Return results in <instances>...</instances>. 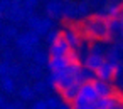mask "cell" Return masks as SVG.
Here are the masks:
<instances>
[{
    "label": "cell",
    "mask_w": 123,
    "mask_h": 109,
    "mask_svg": "<svg viewBox=\"0 0 123 109\" xmlns=\"http://www.w3.org/2000/svg\"><path fill=\"white\" fill-rule=\"evenodd\" d=\"M84 35L88 39H103V40H110V27H108V19L99 15V17H93L88 19L84 22Z\"/></svg>",
    "instance_id": "6da1fadb"
},
{
    "label": "cell",
    "mask_w": 123,
    "mask_h": 109,
    "mask_svg": "<svg viewBox=\"0 0 123 109\" xmlns=\"http://www.w3.org/2000/svg\"><path fill=\"white\" fill-rule=\"evenodd\" d=\"M99 96L93 86V81H88V82H83L81 87H79V92H78V97L74 101H83V102H93V101H98Z\"/></svg>",
    "instance_id": "7a4b0ae2"
},
{
    "label": "cell",
    "mask_w": 123,
    "mask_h": 109,
    "mask_svg": "<svg viewBox=\"0 0 123 109\" xmlns=\"http://www.w3.org/2000/svg\"><path fill=\"white\" fill-rule=\"evenodd\" d=\"M116 64L118 62H111L108 59H105V62L96 69L94 76L96 79H101V81H111L113 77H116Z\"/></svg>",
    "instance_id": "3957f363"
},
{
    "label": "cell",
    "mask_w": 123,
    "mask_h": 109,
    "mask_svg": "<svg viewBox=\"0 0 123 109\" xmlns=\"http://www.w3.org/2000/svg\"><path fill=\"white\" fill-rule=\"evenodd\" d=\"M71 50H73V49L69 47V44L66 42V39H64L62 34H61V37H59L56 42L51 44L49 54H51V57H59V55H66V54H69Z\"/></svg>",
    "instance_id": "277c9868"
},
{
    "label": "cell",
    "mask_w": 123,
    "mask_h": 109,
    "mask_svg": "<svg viewBox=\"0 0 123 109\" xmlns=\"http://www.w3.org/2000/svg\"><path fill=\"white\" fill-rule=\"evenodd\" d=\"M93 86H94V89H96V92H98L99 97H108V96L115 94V91H113V87L110 86L108 81H101V79L94 77L93 79Z\"/></svg>",
    "instance_id": "5b68a950"
},
{
    "label": "cell",
    "mask_w": 123,
    "mask_h": 109,
    "mask_svg": "<svg viewBox=\"0 0 123 109\" xmlns=\"http://www.w3.org/2000/svg\"><path fill=\"white\" fill-rule=\"evenodd\" d=\"M103 62H105L103 54L89 52V54H88V57L84 59V67H86V69H89V71H93V72H96V69H98Z\"/></svg>",
    "instance_id": "8992f818"
},
{
    "label": "cell",
    "mask_w": 123,
    "mask_h": 109,
    "mask_svg": "<svg viewBox=\"0 0 123 109\" xmlns=\"http://www.w3.org/2000/svg\"><path fill=\"white\" fill-rule=\"evenodd\" d=\"M62 37L66 39V42L69 44V47H71L73 50H76V49L81 45V37H79V34H78L74 29L64 30V32H62Z\"/></svg>",
    "instance_id": "52a82bcc"
},
{
    "label": "cell",
    "mask_w": 123,
    "mask_h": 109,
    "mask_svg": "<svg viewBox=\"0 0 123 109\" xmlns=\"http://www.w3.org/2000/svg\"><path fill=\"white\" fill-rule=\"evenodd\" d=\"M79 87H81V84H73V86H69V87H66V89H62V91H59L61 92V96H62V99L66 101V102H74V99L78 97V92H79Z\"/></svg>",
    "instance_id": "ba28073f"
},
{
    "label": "cell",
    "mask_w": 123,
    "mask_h": 109,
    "mask_svg": "<svg viewBox=\"0 0 123 109\" xmlns=\"http://www.w3.org/2000/svg\"><path fill=\"white\" fill-rule=\"evenodd\" d=\"M121 12H123V5L113 2V4H110V5H106L103 9V17H106V19H116V17H120Z\"/></svg>",
    "instance_id": "9c48e42d"
},
{
    "label": "cell",
    "mask_w": 123,
    "mask_h": 109,
    "mask_svg": "<svg viewBox=\"0 0 123 109\" xmlns=\"http://www.w3.org/2000/svg\"><path fill=\"white\" fill-rule=\"evenodd\" d=\"M46 12L51 19H56V17H62V4L59 2H49L46 5Z\"/></svg>",
    "instance_id": "30bf717a"
},
{
    "label": "cell",
    "mask_w": 123,
    "mask_h": 109,
    "mask_svg": "<svg viewBox=\"0 0 123 109\" xmlns=\"http://www.w3.org/2000/svg\"><path fill=\"white\" fill-rule=\"evenodd\" d=\"M0 86H2L4 92H7V94L15 92V82H14V77H10V76H2L0 77Z\"/></svg>",
    "instance_id": "8fae6325"
},
{
    "label": "cell",
    "mask_w": 123,
    "mask_h": 109,
    "mask_svg": "<svg viewBox=\"0 0 123 109\" xmlns=\"http://www.w3.org/2000/svg\"><path fill=\"white\" fill-rule=\"evenodd\" d=\"M62 17L64 19H76L78 17V5L76 4H66V5H62Z\"/></svg>",
    "instance_id": "7c38bea8"
},
{
    "label": "cell",
    "mask_w": 123,
    "mask_h": 109,
    "mask_svg": "<svg viewBox=\"0 0 123 109\" xmlns=\"http://www.w3.org/2000/svg\"><path fill=\"white\" fill-rule=\"evenodd\" d=\"M19 96H20L22 101H32L34 96H36V91H34V87H31V86H22L20 91H19Z\"/></svg>",
    "instance_id": "4fadbf2b"
},
{
    "label": "cell",
    "mask_w": 123,
    "mask_h": 109,
    "mask_svg": "<svg viewBox=\"0 0 123 109\" xmlns=\"http://www.w3.org/2000/svg\"><path fill=\"white\" fill-rule=\"evenodd\" d=\"M51 25H52V22H51V19H41V24L34 29L39 35H46L49 30H51Z\"/></svg>",
    "instance_id": "5bb4252c"
},
{
    "label": "cell",
    "mask_w": 123,
    "mask_h": 109,
    "mask_svg": "<svg viewBox=\"0 0 123 109\" xmlns=\"http://www.w3.org/2000/svg\"><path fill=\"white\" fill-rule=\"evenodd\" d=\"M71 109H98V101L93 102H83V101H74Z\"/></svg>",
    "instance_id": "9a60e30c"
},
{
    "label": "cell",
    "mask_w": 123,
    "mask_h": 109,
    "mask_svg": "<svg viewBox=\"0 0 123 109\" xmlns=\"http://www.w3.org/2000/svg\"><path fill=\"white\" fill-rule=\"evenodd\" d=\"M32 59H34V62H36L37 65H47V62H49L47 54L42 52V50H36L34 55H32Z\"/></svg>",
    "instance_id": "2e32d148"
},
{
    "label": "cell",
    "mask_w": 123,
    "mask_h": 109,
    "mask_svg": "<svg viewBox=\"0 0 123 109\" xmlns=\"http://www.w3.org/2000/svg\"><path fill=\"white\" fill-rule=\"evenodd\" d=\"M108 27H110V32L113 34V32H118L120 34V30H121V20H120V17H116V19H108Z\"/></svg>",
    "instance_id": "e0dca14e"
},
{
    "label": "cell",
    "mask_w": 123,
    "mask_h": 109,
    "mask_svg": "<svg viewBox=\"0 0 123 109\" xmlns=\"http://www.w3.org/2000/svg\"><path fill=\"white\" fill-rule=\"evenodd\" d=\"M120 49L118 47H111L110 50H108V55H106V59L108 60H111V62H120Z\"/></svg>",
    "instance_id": "ac0fdd59"
},
{
    "label": "cell",
    "mask_w": 123,
    "mask_h": 109,
    "mask_svg": "<svg viewBox=\"0 0 123 109\" xmlns=\"http://www.w3.org/2000/svg\"><path fill=\"white\" fill-rule=\"evenodd\" d=\"M34 87V91L37 92V94H46L47 92V82H42V81H36V84L32 86Z\"/></svg>",
    "instance_id": "d6986e66"
},
{
    "label": "cell",
    "mask_w": 123,
    "mask_h": 109,
    "mask_svg": "<svg viewBox=\"0 0 123 109\" xmlns=\"http://www.w3.org/2000/svg\"><path fill=\"white\" fill-rule=\"evenodd\" d=\"M2 32H4V35L9 37V39H15V37L19 35V34H17V29H15L14 25H7V27H4Z\"/></svg>",
    "instance_id": "ffe728a7"
},
{
    "label": "cell",
    "mask_w": 123,
    "mask_h": 109,
    "mask_svg": "<svg viewBox=\"0 0 123 109\" xmlns=\"http://www.w3.org/2000/svg\"><path fill=\"white\" fill-rule=\"evenodd\" d=\"M59 37H61V32H57V30H49V32L46 34V40H47L49 45H51L52 42H56Z\"/></svg>",
    "instance_id": "44dd1931"
},
{
    "label": "cell",
    "mask_w": 123,
    "mask_h": 109,
    "mask_svg": "<svg viewBox=\"0 0 123 109\" xmlns=\"http://www.w3.org/2000/svg\"><path fill=\"white\" fill-rule=\"evenodd\" d=\"M25 35H27V40H29V44H31V45H34V47H36V45L39 44V34H37L36 30L27 32Z\"/></svg>",
    "instance_id": "7402d4cb"
},
{
    "label": "cell",
    "mask_w": 123,
    "mask_h": 109,
    "mask_svg": "<svg viewBox=\"0 0 123 109\" xmlns=\"http://www.w3.org/2000/svg\"><path fill=\"white\" fill-rule=\"evenodd\" d=\"M29 76L32 77V79H39L41 76H42V71H41V65H31L29 67Z\"/></svg>",
    "instance_id": "603a6c76"
},
{
    "label": "cell",
    "mask_w": 123,
    "mask_h": 109,
    "mask_svg": "<svg viewBox=\"0 0 123 109\" xmlns=\"http://www.w3.org/2000/svg\"><path fill=\"white\" fill-rule=\"evenodd\" d=\"M22 74V69H20V64H10V71H9V76L10 77H19Z\"/></svg>",
    "instance_id": "cb8c5ba5"
},
{
    "label": "cell",
    "mask_w": 123,
    "mask_h": 109,
    "mask_svg": "<svg viewBox=\"0 0 123 109\" xmlns=\"http://www.w3.org/2000/svg\"><path fill=\"white\" fill-rule=\"evenodd\" d=\"M88 12H89V5L88 4H84V2L78 4V17H86Z\"/></svg>",
    "instance_id": "d4e9b609"
},
{
    "label": "cell",
    "mask_w": 123,
    "mask_h": 109,
    "mask_svg": "<svg viewBox=\"0 0 123 109\" xmlns=\"http://www.w3.org/2000/svg\"><path fill=\"white\" fill-rule=\"evenodd\" d=\"M46 102H47L49 109H59L61 107V101L57 97H49V99H46Z\"/></svg>",
    "instance_id": "484cf974"
},
{
    "label": "cell",
    "mask_w": 123,
    "mask_h": 109,
    "mask_svg": "<svg viewBox=\"0 0 123 109\" xmlns=\"http://www.w3.org/2000/svg\"><path fill=\"white\" fill-rule=\"evenodd\" d=\"M39 24H41V19H39V17H36V15H31V17L27 19V25H29L32 30H34Z\"/></svg>",
    "instance_id": "4316f807"
},
{
    "label": "cell",
    "mask_w": 123,
    "mask_h": 109,
    "mask_svg": "<svg viewBox=\"0 0 123 109\" xmlns=\"http://www.w3.org/2000/svg\"><path fill=\"white\" fill-rule=\"evenodd\" d=\"M9 71H10V64L7 60L0 62V77H2V76H9Z\"/></svg>",
    "instance_id": "83f0119b"
},
{
    "label": "cell",
    "mask_w": 123,
    "mask_h": 109,
    "mask_svg": "<svg viewBox=\"0 0 123 109\" xmlns=\"http://www.w3.org/2000/svg\"><path fill=\"white\" fill-rule=\"evenodd\" d=\"M31 109H49V107H47V102L46 101H36L31 106Z\"/></svg>",
    "instance_id": "f1b7e54d"
},
{
    "label": "cell",
    "mask_w": 123,
    "mask_h": 109,
    "mask_svg": "<svg viewBox=\"0 0 123 109\" xmlns=\"http://www.w3.org/2000/svg\"><path fill=\"white\" fill-rule=\"evenodd\" d=\"M36 5H37V0H24V7L27 10H34Z\"/></svg>",
    "instance_id": "f546056e"
},
{
    "label": "cell",
    "mask_w": 123,
    "mask_h": 109,
    "mask_svg": "<svg viewBox=\"0 0 123 109\" xmlns=\"http://www.w3.org/2000/svg\"><path fill=\"white\" fill-rule=\"evenodd\" d=\"M89 52H94V54H103V47H101V45H93Z\"/></svg>",
    "instance_id": "4dcf8cb0"
},
{
    "label": "cell",
    "mask_w": 123,
    "mask_h": 109,
    "mask_svg": "<svg viewBox=\"0 0 123 109\" xmlns=\"http://www.w3.org/2000/svg\"><path fill=\"white\" fill-rule=\"evenodd\" d=\"M5 12H7V7L4 5L2 0H0V17H4V15H5Z\"/></svg>",
    "instance_id": "1f68e13d"
},
{
    "label": "cell",
    "mask_w": 123,
    "mask_h": 109,
    "mask_svg": "<svg viewBox=\"0 0 123 109\" xmlns=\"http://www.w3.org/2000/svg\"><path fill=\"white\" fill-rule=\"evenodd\" d=\"M14 106H15L17 109H25V107H24V101H22V99L15 101V102H14Z\"/></svg>",
    "instance_id": "d6a6232c"
},
{
    "label": "cell",
    "mask_w": 123,
    "mask_h": 109,
    "mask_svg": "<svg viewBox=\"0 0 123 109\" xmlns=\"http://www.w3.org/2000/svg\"><path fill=\"white\" fill-rule=\"evenodd\" d=\"M2 109H17V107H15V106H14V102H12V104H7V102H5V104H4V107H2Z\"/></svg>",
    "instance_id": "836d02e7"
},
{
    "label": "cell",
    "mask_w": 123,
    "mask_h": 109,
    "mask_svg": "<svg viewBox=\"0 0 123 109\" xmlns=\"http://www.w3.org/2000/svg\"><path fill=\"white\" fill-rule=\"evenodd\" d=\"M4 57H5V60H9V59H12V52H10V50H5V54H4Z\"/></svg>",
    "instance_id": "e575fe53"
},
{
    "label": "cell",
    "mask_w": 123,
    "mask_h": 109,
    "mask_svg": "<svg viewBox=\"0 0 123 109\" xmlns=\"http://www.w3.org/2000/svg\"><path fill=\"white\" fill-rule=\"evenodd\" d=\"M4 104H5V99H4V96H2V94H0V109L4 107Z\"/></svg>",
    "instance_id": "d590c367"
},
{
    "label": "cell",
    "mask_w": 123,
    "mask_h": 109,
    "mask_svg": "<svg viewBox=\"0 0 123 109\" xmlns=\"http://www.w3.org/2000/svg\"><path fill=\"white\" fill-rule=\"evenodd\" d=\"M59 109H71V107H69V106H64V104H61V107H59Z\"/></svg>",
    "instance_id": "8d00e7d4"
},
{
    "label": "cell",
    "mask_w": 123,
    "mask_h": 109,
    "mask_svg": "<svg viewBox=\"0 0 123 109\" xmlns=\"http://www.w3.org/2000/svg\"><path fill=\"white\" fill-rule=\"evenodd\" d=\"M120 37H121V40H123V27H121V30H120Z\"/></svg>",
    "instance_id": "74e56055"
},
{
    "label": "cell",
    "mask_w": 123,
    "mask_h": 109,
    "mask_svg": "<svg viewBox=\"0 0 123 109\" xmlns=\"http://www.w3.org/2000/svg\"><path fill=\"white\" fill-rule=\"evenodd\" d=\"M4 30V25H2V22H0V32H2Z\"/></svg>",
    "instance_id": "f35d334b"
},
{
    "label": "cell",
    "mask_w": 123,
    "mask_h": 109,
    "mask_svg": "<svg viewBox=\"0 0 123 109\" xmlns=\"http://www.w3.org/2000/svg\"><path fill=\"white\" fill-rule=\"evenodd\" d=\"M121 109H123V106H121Z\"/></svg>",
    "instance_id": "ab89813d"
},
{
    "label": "cell",
    "mask_w": 123,
    "mask_h": 109,
    "mask_svg": "<svg viewBox=\"0 0 123 109\" xmlns=\"http://www.w3.org/2000/svg\"><path fill=\"white\" fill-rule=\"evenodd\" d=\"M121 106H123V102H121Z\"/></svg>",
    "instance_id": "60d3db41"
},
{
    "label": "cell",
    "mask_w": 123,
    "mask_h": 109,
    "mask_svg": "<svg viewBox=\"0 0 123 109\" xmlns=\"http://www.w3.org/2000/svg\"><path fill=\"white\" fill-rule=\"evenodd\" d=\"M113 2H115V0H113Z\"/></svg>",
    "instance_id": "b9f144b4"
}]
</instances>
